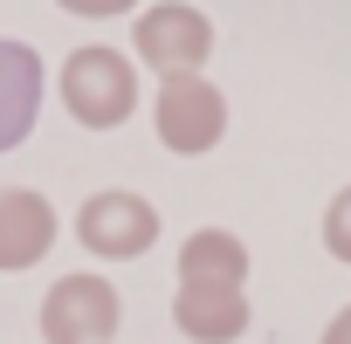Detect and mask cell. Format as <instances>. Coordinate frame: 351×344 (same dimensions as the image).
<instances>
[{
	"mask_svg": "<svg viewBox=\"0 0 351 344\" xmlns=\"http://www.w3.org/2000/svg\"><path fill=\"white\" fill-rule=\"evenodd\" d=\"M124 330V296L110 275L97 269H76V275H56L49 296H42V344H110Z\"/></svg>",
	"mask_w": 351,
	"mask_h": 344,
	"instance_id": "1",
	"label": "cell"
},
{
	"mask_svg": "<svg viewBox=\"0 0 351 344\" xmlns=\"http://www.w3.org/2000/svg\"><path fill=\"white\" fill-rule=\"evenodd\" d=\"M62 103L83 131H117L138 110V69L117 49H76L62 62Z\"/></svg>",
	"mask_w": 351,
	"mask_h": 344,
	"instance_id": "2",
	"label": "cell"
},
{
	"mask_svg": "<svg viewBox=\"0 0 351 344\" xmlns=\"http://www.w3.org/2000/svg\"><path fill=\"white\" fill-rule=\"evenodd\" d=\"M131 49L152 76H200L214 56V21L193 8V0H158L131 21Z\"/></svg>",
	"mask_w": 351,
	"mask_h": 344,
	"instance_id": "3",
	"label": "cell"
},
{
	"mask_svg": "<svg viewBox=\"0 0 351 344\" xmlns=\"http://www.w3.org/2000/svg\"><path fill=\"white\" fill-rule=\"evenodd\" d=\"M152 131L165 151L180 158H200L228 138V97L207 83V76H158V97H152Z\"/></svg>",
	"mask_w": 351,
	"mask_h": 344,
	"instance_id": "4",
	"label": "cell"
},
{
	"mask_svg": "<svg viewBox=\"0 0 351 344\" xmlns=\"http://www.w3.org/2000/svg\"><path fill=\"white\" fill-rule=\"evenodd\" d=\"M76 241H83V255H97V262H138V255L158 241V207H152L145 193H124V186L90 193V200L76 207Z\"/></svg>",
	"mask_w": 351,
	"mask_h": 344,
	"instance_id": "5",
	"label": "cell"
},
{
	"mask_svg": "<svg viewBox=\"0 0 351 344\" xmlns=\"http://www.w3.org/2000/svg\"><path fill=\"white\" fill-rule=\"evenodd\" d=\"M248 289L241 282H180L172 289V323L193 344H241L248 337Z\"/></svg>",
	"mask_w": 351,
	"mask_h": 344,
	"instance_id": "6",
	"label": "cell"
},
{
	"mask_svg": "<svg viewBox=\"0 0 351 344\" xmlns=\"http://www.w3.org/2000/svg\"><path fill=\"white\" fill-rule=\"evenodd\" d=\"M56 234H62V221L35 186H0V269L8 275L35 269L56 248Z\"/></svg>",
	"mask_w": 351,
	"mask_h": 344,
	"instance_id": "7",
	"label": "cell"
},
{
	"mask_svg": "<svg viewBox=\"0 0 351 344\" xmlns=\"http://www.w3.org/2000/svg\"><path fill=\"white\" fill-rule=\"evenodd\" d=\"M42 97H49L42 56H35L28 42H8V35H0V151H14V145L35 131Z\"/></svg>",
	"mask_w": 351,
	"mask_h": 344,
	"instance_id": "8",
	"label": "cell"
},
{
	"mask_svg": "<svg viewBox=\"0 0 351 344\" xmlns=\"http://www.w3.org/2000/svg\"><path fill=\"white\" fill-rule=\"evenodd\" d=\"M180 282H241L248 289V241L228 228H193L180 241Z\"/></svg>",
	"mask_w": 351,
	"mask_h": 344,
	"instance_id": "9",
	"label": "cell"
},
{
	"mask_svg": "<svg viewBox=\"0 0 351 344\" xmlns=\"http://www.w3.org/2000/svg\"><path fill=\"white\" fill-rule=\"evenodd\" d=\"M324 248H330V262L351 269V186H337V200L324 207Z\"/></svg>",
	"mask_w": 351,
	"mask_h": 344,
	"instance_id": "10",
	"label": "cell"
},
{
	"mask_svg": "<svg viewBox=\"0 0 351 344\" xmlns=\"http://www.w3.org/2000/svg\"><path fill=\"white\" fill-rule=\"evenodd\" d=\"M62 14H83V21H110V14H131L138 0H56Z\"/></svg>",
	"mask_w": 351,
	"mask_h": 344,
	"instance_id": "11",
	"label": "cell"
},
{
	"mask_svg": "<svg viewBox=\"0 0 351 344\" xmlns=\"http://www.w3.org/2000/svg\"><path fill=\"white\" fill-rule=\"evenodd\" d=\"M317 344H351V303H344V310L324 323V337H317Z\"/></svg>",
	"mask_w": 351,
	"mask_h": 344,
	"instance_id": "12",
	"label": "cell"
}]
</instances>
